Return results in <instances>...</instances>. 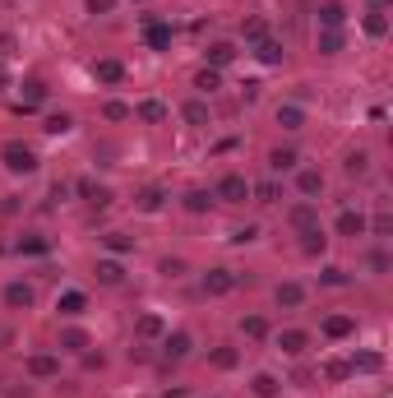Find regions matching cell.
Returning <instances> with one entry per match:
<instances>
[{
	"mask_svg": "<svg viewBox=\"0 0 393 398\" xmlns=\"http://www.w3.org/2000/svg\"><path fill=\"white\" fill-rule=\"evenodd\" d=\"M0 162L15 171V176H32V171H37V153H32L28 144H19V139H10V144L0 149Z\"/></svg>",
	"mask_w": 393,
	"mask_h": 398,
	"instance_id": "6da1fadb",
	"label": "cell"
},
{
	"mask_svg": "<svg viewBox=\"0 0 393 398\" xmlns=\"http://www.w3.org/2000/svg\"><path fill=\"white\" fill-rule=\"evenodd\" d=\"M352 334H356L352 315H324V338H352Z\"/></svg>",
	"mask_w": 393,
	"mask_h": 398,
	"instance_id": "2e32d148",
	"label": "cell"
},
{
	"mask_svg": "<svg viewBox=\"0 0 393 398\" xmlns=\"http://www.w3.org/2000/svg\"><path fill=\"white\" fill-rule=\"evenodd\" d=\"M106 250H111V255H130V250H135V241H130L125 231H106Z\"/></svg>",
	"mask_w": 393,
	"mask_h": 398,
	"instance_id": "d590c367",
	"label": "cell"
},
{
	"mask_svg": "<svg viewBox=\"0 0 393 398\" xmlns=\"http://www.w3.org/2000/svg\"><path fill=\"white\" fill-rule=\"evenodd\" d=\"M93 274H97V283H102V287H121V283H125V264H121V260H97V269H93Z\"/></svg>",
	"mask_w": 393,
	"mask_h": 398,
	"instance_id": "8fae6325",
	"label": "cell"
},
{
	"mask_svg": "<svg viewBox=\"0 0 393 398\" xmlns=\"http://www.w3.org/2000/svg\"><path fill=\"white\" fill-rule=\"evenodd\" d=\"M213 199H222V204H245V199H250V181L236 176V171H227V176L218 181V190H213Z\"/></svg>",
	"mask_w": 393,
	"mask_h": 398,
	"instance_id": "7a4b0ae2",
	"label": "cell"
},
{
	"mask_svg": "<svg viewBox=\"0 0 393 398\" xmlns=\"http://www.w3.org/2000/svg\"><path fill=\"white\" fill-rule=\"evenodd\" d=\"M195 88L199 93H218V88H222V75L209 65V70H199V75H195Z\"/></svg>",
	"mask_w": 393,
	"mask_h": 398,
	"instance_id": "d6a6232c",
	"label": "cell"
},
{
	"mask_svg": "<svg viewBox=\"0 0 393 398\" xmlns=\"http://www.w3.org/2000/svg\"><path fill=\"white\" fill-rule=\"evenodd\" d=\"M324 283H329V287H343L347 274H343V269H324Z\"/></svg>",
	"mask_w": 393,
	"mask_h": 398,
	"instance_id": "c3c4849f",
	"label": "cell"
},
{
	"mask_svg": "<svg viewBox=\"0 0 393 398\" xmlns=\"http://www.w3.org/2000/svg\"><path fill=\"white\" fill-rule=\"evenodd\" d=\"M56 310H61V315H84V310H88V296H84V292H61V296H56Z\"/></svg>",
	"mask_w": 393,
	"mask_h": 398,
	"instance_id": "d6986e66",
	"label": "cell"
},
{
	"mask_svg": "<svg viewBox=\"0 0 393 398\" xmlns=\"http://www.w3.org/2000/svg\"><path fill=\"white\" fill-rule=\"evenodd\" d=\"M324 375H329V380H347V375H352V361H329V366H324Z\"/></svg>",
	"mask_w": 393,
	"mask_h": 398,
	"instance_id": "bcb514c9",
	"label": "cell"
},
{
	"mask_svg": "<svg viewBox=\"0 0 393 398\" xmlns=\"http://www.w3.org/2000/svg\"><path fill=\"white\" fill-rule=\"evenodd\" d=\"M209 361H213L218 370H236V366H241V352L222 343V348H213V352H209Z\"/></svg>",
	"mask_w": 393,
	"mask_h": 398,
	"instance_id": "d4e9b609",
	"label": "cell"
},
{
	"mask_svg": "<svg viewBox=\"0 0 393 398\" xmlns=\"http://www.w3.org/2000/svg\"><path fill=\"white\" fill-rule=\"evenodd\" d=\"M116 10V0H88V15H111Z\"/></svg>",
	"mask_w": 393,
	"mask_h": 398,
	"instance_id": "7dc6e473",
	"label": "cell"
},
{
	"mask_svg": "<svg viewBox=\"0 0 393 398\" xmlns=\"http://www.w3.org/2000/svg\"><path fill=\"white\" fill-rule=\"evenodd\" d=\"M338 51H343V32L324 28V32H319V56H338Z\"/></svg>",
	"mask_w": 393,
	"mask_h": 398,
	"instance_id": "f546056e",
	"label": "cell"
},
{
	"mask_svg": "<svg viewBox=\"0 0 393 398\" xmlns=\"http://www.w3.org/2000/svg\"><path fill=\"white\" fill-rule=\"evenodd\" d=\"M273 301H278L282 310H296V306L305 301V287H301V283H278V292H273Z\"/></svg>",
	"mask_w": 393,
	"mask_h": 398,
	"instance_id": "5bb4252c",
	"label": "cell"
},
{
	"mask_svg": "<svg viewBox=\"0 0 393 398\" xmlns=\"http://www.w3.org/2000/svg\"><path fill=\"white\" fill-rule=\"evenodd\" d=\"M296 162H301L296 149H273V153H269V167L273 171H296Z\"/></svg>",
	"mask_w": 393,
	"mask_h": 398,
	"instance_id": "83f0119b",
	"label": "cell"
},
{
	"mask_svg": "<svg viewBox=\"0 0 393 398\" xmlns=\"http://www.w3.org/2000/svg\"><path fill=\"white\" fill-rule=\"evenodd\" d=\"M370 269H375V274H384V269H389V255H384V250H375V255H370Z\"/></svg>",
	"mask_w": 393,
	"mask_h": 398,
	"instance_id": "f907efd6",
	"label": "cell"
},
{
	"mask_svg": "<svg viewBox=\"0 0 393 398\" xmlns=\"http://www.w3.org/2000/svg\"><path fill=\"white\" fill-rule=\"evenodd\" d=\"M370 10H389V0H370Z\"/></svg>",
	"mask_w": 393,
	"mask_h": 398,
	"instance_id": "f5cc1de1",
	"label": "cell"
},
{
	"mask_svg": "<svg viewBox=\"0 0 393 398\" xmlns=\"http://www.w3.org/2000/svg\"><path fill=\"white\" fill-rule=\"evenodd\" d=\"M384 366V357L379 352H361V357H352V370H379Z\"/></svg>",
	"mask_w": 393,
	"mask_h": 398,
	"instance_id": "b9f144b4",
	"label": "cell"
},
{
	"mask_svg": "<svg viewBox=\"0 0 393 398\" xmlns=\"http://www.w3.org/2000/svg\"><path fill=\"white\" fill-rule=\"evenodd\" d=\"M361 28H365V37H384V32H389V15H384V10H370V15L361 19Z\"/></svg>",
	"mask_w": 393,
	"mask_h": 398,
	"instance_id": "4316f807",
	"label": "cell"
},
{
	"mask_svg": "<svg viewBox=\"0 0 393 398\" xmlns=\"http://www.w3.org/2000/svg\"><path fill=\"white\" fill-rule=\"evenodd\" d=\"M255 236H259V227H241V231H231V241H236V245H245V241H255Z\"/></svg>",
	"mask_w": 393,
	"mask_h": 398,
	"instance_id": "681fc988",
	"label": "cell"
},
{
	"mask_svg": "<svg viewBox=\"0 0 393 398\" xmlns=\"http://www.w3.org/2000/svg\"><path fill=\"white\" fill-rule=\"evenodd\" d=\"M37 102H46V79H23V111H32Z\"/></svg>",
	"mask_w": 393,
	"mask_h": 398,
	"instance_id": "ffe728a7",
	"label": "cell"
},
{
	"mask_svg": "<svg viewBox=\"0 0 393 398\" xmlns=\"http://www.w3.org/2000/svg\"><path fill=\"white\" fill-rule=\"evenodd\" d=\"M139 209H144V214H157V209H162L166 204V195L162 190H157V185H148V190H139V199H135Z\"/></svg>",
	"mask_w": 393,
	"mask_h": 398,
	"instance_id": "f1b7e54d",
	"label": "cell"
},
{
	"mask_svg": "<svg viewBox=\"0 0 393 398\" xmlns=\"http://www.w3.org/2000/svg\"><path fill=\"white\" fill-rule=\"evenodd\" d=\"M56 370H61V357H51V352H32L28 357V375L32 380H51Z\"/></svg>",
	"mask_w": 393,
	"mask_h": 398,
	"instance_id": "8992f818",
	"label": "cell"
},
{
	"mask_svg": "<svg viewBox=\"0 0 393 398\" xmlns=\"http://www.w3.org/2000/svg\"><path fill=\"white\" fill-rule=\"evenodd\" d=\"M10 51H15V37H10V32H0V56H10Z\"/></svg>",
	"mask_w": 393,
	"mask_h": 398,
	"instance_id": "816d5d0a",
	"label": "cell"
},
{
	"mask_svg": "<svg viewBox=\"0 0 393 398\" xmlns=\"http://www.w3.org/2000/svg\"><path fill=\"white\" fill-rule=\"evenodd\" d=\"M46 135H70L75 130V116H65V111H56V116H46V125H42Z\"/></svg>",
	"mask_w": 393,
	"mask_h": 398,
	"instance_id": "e575fe53",
	"label": "cell"
},
{
	"mask_svg": "<svg viewBox=\"0 0 393 398\" xmlns=\"http://www.w3.org/2000/svg\"><path fill=\"white\" fill-rule=\"evenodd\" d=\"M190 348H195L190 334H162V357H166V361H185Z\"/></svg>",
	"mask_w": 393,
	"mask_h": 398,
	"instance_id": "9c48e42d",
	"label": "cell"
},
{
	"mask_svg": "<svg viewBox=\"0 0 393 398\" xmlns=\"http://www.w3.org/2000/svg\"><path fill=\"white\" fill-rule=\"evenodd\" d=\"M209 204H213L209 190H190V195H185V209H190V214H209Z\"/></svg>",
	"mask_w": 393,
	"mask_h": 398,
	"instance_id": "8d00e7d4",
	"label": "cell"
},
{
	"mask_svg": "<svg viewBox=\"0 0 393 398\" xmlns=\"http://www.w3.org/2000/svg\"><path fill=\"white\" fill-rule=\"evenodd\" d=\"M5 84H10V75H5V65H0V93H5Z\"/></svg>",
	"mask_w": 393,
	"mask_h": 398,
	"instance_id": "db71d44e",
	"label": "cell"
},
{
	"mask_svg": "<svg viewBox=\"0 0 393 398\" xmlns=\"http://www.w3.org/2000/svg\"><path fill=\"white\" fill-rule=\"evenodd\" d=\"M301 250H305V255H324V250H329L324 227H305V231H301Z\"/></svg>",
	"mask_w": 393,
	"mask_h": 398,
	"instance_id": "44dd1931",
	"label": "cell"
},
{
	"mask_svg": "<svg viewBox=\"0 0 393 398\" xmlns=\"http://www.w3.org/2000/svg\"><path fill=\"white\" fill-rule=\"evenodd\" d=\"M241 329H245V338H255V343H259V338H269V320H264V315H245Z\"/></svg>",
	"mask_w": 393,
	"mask_h": 398,
	"instance_id": "836d02e7",
	"label": "cell"
},
{
	"mask_svg": "<svg viewBox=\"0 0 393 398\" xmlns=\"http://www.w3.org/2000/svg\"><path fill=\"white\" fill-rule=\"evenodd\" d=\"M338 236H352V241L365 236V214L361 209H343V214H338Z\"/></svg>",
	"mask_w": 393,
	"mask_h": 398,
	"instance_id": "ba28073f",
	"label": "cell"
},
{
	"mask_svg": "<svg viewBox=\"0 0 393 398\" xmlns=\"http://www.w3.org/2000/svg\"><path fill=\"white\" fill-rule=\"evenodd\" d=\"M245 42H264V37H269V23H264V19H245Z\"/></svg>",
	"mask_w": 393,
	"mask_h": 398,
	"instance_id": "f35d334b",
	"label": "cell"
},
{
	"mask_svg": "<svg viewBox=\"0 0 393 398\" xmlns=\"http://www.w3.org/2000/svg\"><path fill=\"white\" fill-rule=\"evenodd\" d=\"M135 334H139V338H162V334H166V320H162V315H153V310H148V315H139Z\"/></svg>",
	"mask_w": 393,
	"mask_h": 398,
	"instance_id": "603a6c76",
	"label": "cell"
},
{
	"mask_svg": "<svg viewBox=\"0 0 393 398\" xmlns=\"http://www.w3.org/2000/svg\"><path fill=\"white\" fill-rule=\"evenodd\" d=\"M144 42H148L153 51H166V46H171V23H162V19H148V23H144Z\"/></svg>",
	"mask_w": 393,
	"mask_h": 398,
	"instance_id": "52a82bcc",
	"label": "cell"
},
{
	"mask_svg": "<svg viewBox=\"0 0 393 398\" xmlns=\"http://www.w3.org/2000/svg\"><path fill=\"white\" fill-rule=\"evenodd\" d=\"M250 195H255V204H278V181H259V185H250Z\"/></svg>",
	"mask_w": 393,
	"mask_h": 398,
	"instance_id": "1f68e13d",
	"label": "cell"
},
{
	"mask_svg": "<svg viewBox=\"0 0 393 398\" xmlns=\"http://www.w3.org/2000/svg\"><path fill=\"white\" fill-rule=\"evenodd\" d=\"M319 23H324V28H343V23H347V5H343V0H324V5H319Z\"/></svg>",
	"mask_w": 393,
	"mask_h": 398,
	"instance_id": "9a60e30c",
	"label": "cell"
},
{
	"mask_svg": "<svg viewBox=\"0 0 393 398\" xmlns=\"http://www.w3.org/2000/svg\"><path fill=\"white\" fill-rule=\"evenodd\" d=\"M250 389H255V398H278V380H273V375H255Z\"/></svg>",
	"mask_w": 393,
	"mask_h": 398,
	"instance_id": "ab89813d",
	"label": "cell"
},
{
	"mask_svg": "<svg viewBox=\"0 0 393 398\" xmlns=\"http://www.w3.org/2000/svg\"><path fill=\"white\" fill-rule=\"evenodd\" d=\"M343 171H347V176H365V171H370V153H347Z\"/></svg>",
	"mask_w": 393,
	"mask_h": 398,
	"instance_id": "74e56055",
	"label": "cell"
},
{
	"mask_svg": "<svg viewBox=\"0 0 393 398\" xmlns=\"http://www.w3.org/2000/svg\"><path fill=\"white\" fill-rule=\"evenodd\" d=\"M93 79H97V84H121L125 65L121 61H93Z\"/></svg>",
	"mask_w": 393,
	"mask_h": 398,
	"instance_id": "ac0fdd59",
	"label": "cell"
},
{
	"mask_svg": "<svg viewBox=\"0 0 393 398\" xmlns=\"http://www.w3.org/2000/svg\"><path fill=\"white\" fill-rule=\"evenodd\" d=\"M102 116H106V121H130V116H135V107H125V102H106Z\"/></svg>",
	"mask_w": 393,
	"mask_h": 398,
	"instance_id": "7bdbcfd3",
	"label": "cell"
},
{
	"mask_svg": "<svg viewBox=\"0 0 393 398\" xmlns=\"http://www.w3.org/2000/svg\"><path fill=\"white\" fill-rule=\"evenodd\" d=\"M0 296H5V306H10V310H28L32 306V287H28V283H5Z\"/></svg>",
	"mask_w": 393,
	"mask_h": 398,
	"instance_id": "30bf717a",
	"label": "cell"
},
{
	"mask_svg": "<svg viewBox=\"0 0 393 398\" xmlns=\"http://www.w3.org/2000/svg\"><path fill=\"white\" fill-rule=\"evenodd\" d=\"M231 287H236V274H231V269H209V274H204V292H209V296H227Z\"/></svg>",
	"mask_w": 393,
	"mask_h": 398,
	"instance_id": "5b68a950",
	"label": "cell"
},
{
	"mask_svg": "<svg viewBox=\"0 0 393 398\" xmlns=\"http://www.w3.org/2000/svg\"><path fill=\"white\" fill-rule=\"evenodd\" d=\"M19 250H23V255H46V241H42V236H23Z\"/></svg>",
	"mask_w": 393,
	"mask_h": 398,
	"instance_id": "f6af8a7d",
	"label": "cell"
},
{
	"mask_svg": "<svg viewBox=\"0 0 393 398\" xmlns=\"http://www.w3.org/2000/svg\"><path fill=\"white\" fill-rule=\"evenodd\" d=\"M365 231H375L379 241H389V236H393V218H389V214H379L375 222H365Z\"/></svg>",
	"mask_w": 393,
	"mask_h": 398,
	"instance_id": "60d3db41",
	"label": "cell"
},
{
	"mask_svg": "<svg viewBox=\"0 0 393 398\" xmlns=\"http://www.w3.org/2000/svg\"><path fill=\"white\" fill-rule=\"evenodd\" d=\"M296 190H301L305 199L324 195V171H315V167H301V171H296Z\"/></svg>",
	"mask_w": 393,
	"mask_h": 398,
	"instance_id": "4fadbf2b",
	"label": "cell"
},
{
	"mask_svg": "<svg viewBox=\"0 0 393 398\" xmlns=\"http://www.w3.org/2000/svg\"><path fill=\"white\" fill-rule=\"evenodd\" d=\"M231 61H236V46H231V42H213L209 46V65H213V70H227Z\"/></svg>",
	"mask_w": 393,
	"mask_h": 398,
	"instance_id": "cb8c5ba5",
	"label": "cell"
},
{
	"mask_svg": "<svg viewBox=\"0 0 393 398\" xmlns=\"http://www.w3.org/2000/svg\"><path fill=\"white\" fill-rule=\"evenodd\" d=\"M287 222H291L296 231L319 227V204H315V199H301V204H291V209H287Z\"/></svg>",
	"mask_w": 393,
	"mask_h": 398,
	"instance_id": "3957f363",
	"label": "cell"
},
{
	"mask_svg": "<svg viewBox=\"0 0 393 398\" xmlns=\"http://www.w3.org/2000/svg\"><path fill=\"white\" fill-rule=\"evenodd\" d=\"M278 125H282V130H301V125H305V107L282 102V107H278Z\"/></svg>",
	"mask_w": 393,
	"mask_h": 398,
	"instance_id": "7402d4cb",
	"label": "cell"
},
{
	"mask_svg": "<svg viewBox=\"0 0 393 398\" xmlns=\"http://www.w3.org/2000/svg\"><path fill=\"white\" fill-rule=\"evenodd\" d=\"M278 348L287 357H301L305 348H310V334H305V329H282V334H278Z\"/></svg>",
	"mask_w": 393,
	"mask_h": 398,
	"instance_id": "7c38bea8",
	"label": "cell"
},
{
	"mask_svg": "<svg viewBox=\"0 0 393 398\" xmlns=\"http://www.w3.org/2000/svg\"><path fill=\"white\" fill-rule=\"evenodd\" d=\"M185 121L190 125H209V107H204V102H185Z\"/></svg>",
	"mask_w": 393,
	"mask_h": 398,
	"instance_id": "ee69618b",
	"label": "cell"
},
{
	"mask_svg": "<svg viewBox=\"0 0 393 398\" xmlns=\"http://www.w3.org/2000/svg\"><path fill=\"white\" fill-rule=\"evenodd\" d=\"M255 61H259V65H282V42H278V37L255 42Z\"/></svg>",
	"mask_w": 393,
	"mask_h": 398,
	"instance_id": "e0dca14e",
	"label": "cell"
},
{
	"mask_svg": "<svg viewBox=\"0 0 393 398\" xmlns=\"http://www.w3.org/2000/svg\"><path fill=\"white\" fill-rule=\"evenodd\" d=\"M88 343L93 338L84 334V329H61V348L65 352H88Z\"/></svg>",
	"mask_w": 393,
	"mask_h": 398,
	"instance_id": "484cf974",
	"label": "cell"
},
{
	"mask_svg": "<svg viewBox=\"0 0 393 398\" xmlns=\"http://www.w3.org/2000/svg\"><path fill=\"white\" fill-rule=\"evenodd\" d=\"M75 190H79V199H84V204H93V209H106V204H111V190H106V185H97L93 176H79Z\"/></svg>",
	"mask_w": 393,
	"mask_h": 398,
	"instance_id": "277c9868",
	"label": "cell"
},
{
	"mask_svg": "<svg viewBox=\"0 0 393 398\" xmlns=\"http://www.w3.org/2000/svg\"><path fill=\"white\" fill-rule=\"evenodd\" d=\"M139 121H148V125L166 121V107L157 102V97H148V102H139Z\"/></svg>",
	"mask_w": 393,
	"mask_h": 398,
	"instance_id": "4dcf8cb0",
	"label": "cell"
}]
</instances>
